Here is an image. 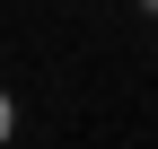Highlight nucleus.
<instances>
[{"mask_svg": "<svg viewBox=\"0 0 158 149\" xmlns=\"http://www.w3.org/2000/svg\"><path fill=\"white\" fill-rule=\"evenodd\" d=\"M18 132V105H9V88H0V140H9Z\"/></svg>", "mask_w": 158, "mask_h": 149, "instance_id": "1", "label": "nucleus"}, {"mask_svg": "<svg viewBox=\"0 0 158 149\" xmlns=\"http://www.w3.org/2000/svg\"><path fill=\"white\" fill-rule=\"evenodd\" d=\"M141 9H149V18H158V0H141Z\"/></svg>", "mask_w": 158, "mask_h": 149, "instance_id": "2", "label": "nucleus"}]
</instances>
